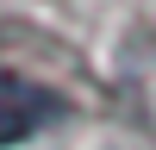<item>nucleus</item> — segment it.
<instances>
[{"label":"nucleus","instance_id":"2","mask_svg":"<svg viewBox=\"0 0 156 150\" xmlns=\"http://www.w3.org/2000/svg\"><path fill=\"white\" fill-rule=\"evenodd\" d=\"M50 112H56V100H50L44 88H31V81H19V75L0 69V138H25V131H37Z\"/></svg>","mask_w":156,"mask_h":150},{"label":"nucleus","instance_id":"1","mask_svg":"<svg viewBox=\"0 0 156 150\" xmlns=\"http://www.w3.org/2000/svg\"><path fill=\"white\" fill-rule=\"evenodd\" d=\"M119 94H125V106L156 131V31L125 38V50H119Z\"/></svg>","mask_w":156,"mask_h":150}]
</instances>
